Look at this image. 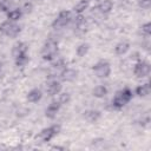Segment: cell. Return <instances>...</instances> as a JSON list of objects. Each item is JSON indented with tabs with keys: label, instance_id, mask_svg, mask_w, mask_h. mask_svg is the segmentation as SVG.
Returning <instances> with one entry per match:
<instances>
[{
	"label": "cell",
	"instance_id": "6da1fadb",
	"mask_svg": "<svg viewBox=\"0 0 151 151\" xmlns=\"http://www.w3.org/2000/svg\"><path fill=\"white\" fill-rule=\"evenodd\" d=\"M131 98H132V91L130 88L125 87V88H123L116 93V96L112 100V104L114 107L122 109L123 106H125L131 100Z\"/></svg>",
	"mask_w": 151,
	"mask_h": 151
},
{
	"label": "cell",
	"instance_id": "7a4b0ae2",
	"mask_svg": "<svg viewBox=\"0 0 151 151\" xmlns=\"http://www.w3.org/2000/svg\"><path fill=\"white\" fill-rule=\"evenodd\" d=\"M57 52H58V44H57V41L50 39L48 41L45 42V45H44V47L41 50V57H42L44 60H48L50 61V60L54 59Z\"/></svg>",
	"mask_w": 151,
	"mask_h": 151
},
{
	"label": "cell",
	"instance_id": "3957f363",
	"mask_svg": "<svg viewBox=\"0 0 151 151\" xmlns=\"http://www.w3.org/2000/svg\"><path fill=\"white\" fill-rule=\"evenodd\" d=\"M20 31H21L20 26L18 24H15L14 21H11V20L4 21L0 25V32L7 37H11V38H15L20 33Z\"/></svg>",
	"mask_w": 151,
	"mask_h": 151
},
{
	"label": "cell",
	"instance_id": "277c9868",
	"mask_svg": "<svg viewBox=\"0 0 151 151\" xmlns=\"http://www.w3.org/2000/svg\"><path fill=\"white\" fill-rule=\"evenodd\" d=\"M93 72L96 73L97 77L99 78H107L111 73V66H110V63L106 61V60H100L98 61L93 67H92Z\"/></svg>",
	"mask_w": 151,
	"mask_h": 151
},
{
	"label": "cell",
	"instance_id": "5b68a950",
	"mask_svg": "<svg viewBox=\"0 0 151 151\" xmlns=\"http://www.w3.org/2000/svg\"><path fill=\"white\" fill-rule=\"evenodd\" d=\"M60 131V126L59 125H52L48 126L46 129H42L41 132L39 133V138L41 142H50L54 136H57Z\"/></svg>",
	"mask_w": 151,
	"mask_h": 151
},
{
	"label": "cell",
	"instance_id": "8992f818",
	"mask_svg": "<svg viewBox=\"0 0 151 151\" xmlns=\"http://www.w3.org/2000/svg\"><path fill=\"white\" fill-rule=\"evenodd\" d=\"M70 20H71V13L68 11H61L52 22V26L54 28H61L65 27L70 22Z\"/></svg>",
	"mask_w": 151,
	"mask_h": 151
},
{
	"label": "cell",
	"instance_id": "52a82bcc",
	"mask_svg": "<svg viewBox=\"0 0 151 151\" xmlns=\"http://www.w3.org/2000/svg\"><path fill=\"white\" fill-rule=\"evenodd\" d=\"M133 73L137 78H144L150 73V65L146 61H138L133 67Z\"/></svg>",
	"mask_w": 151,
	"mask_h": 151
},
{
	"label": "cell",
	"instance_id": "ba28073f",
	"mask_svg": "<svg viewBox=\"0 0 151 151\" xmlns=\"http://www.w3.org/2000/svg\"><path fill=\"white\" fill-rule=\"evenodd\" d=\"M60 106H61V104H60L59 101H52V103L46 107V110H45V114H46V117L53 119V118L57 116V113H58Z\"/></svg>",
	"mask_w": 151,
	"mask_h": 151
},
{
	"label": "cell",
	"instance_id": "9c48e42d",
	"mask_svg": "<svg viewBox=\"0 0 151 151\" xmlns=\"http://www.w3.org/2000/svg\"><path fill=\"white\" fill-rule=\"evenodd\" d=\"M60 91H61V84H60L59 81H57V80L50 81V83L47 84V86H46V92H47V94H50V96H55V94H58Z\"/></svg>",
	"mask_w": 151,
	"mask_h": 151
},
{
	"label": "cell",
	"instance_id": "30bf717a",
	"mask_svg": "<svg viewBox=\"0 0 151 151\" xmlns=\"http://www.w3.org/2000/svg\"><path fill=\"white\" fill-rule=\"evenodd\" d=\"M27 48H28V46L25 42H18L13 46L12 54H13L14 58H17L19 55H22V54H27Z\"/></svg>",
	"mask_w": 151,
	"mask_h": 151
},
{
	"label": "cell",
	"instance_id": "8fae6325",
	"mask_svg": "<svg viewBox=\"0 0 151 151\" xmlns=\"http://www.w3.org/2000/svg\"><path fill=\"white\" fill-rule=\"evenodd\" d=\"M77 76H78V72L76 70H73V68H66L61 73V79L64 81H73V80H76Z\"/></svg>",
	"mask_w": 151,
	"mask_h": 151
},
{
	"label": "cell",
	"instance_id": "7c38bea8",
	"mask_svg": "<svg viewBox=\"0 0 151 151\" xmlns=\"http://www.w3.org/2000/svg\"><path fill=\"white\" fill-rule=\"evenodd\" d=\"M42 97V93L39 88H33L27 93V100L29 103H38Z\"/></svg>",
	"mask_w": 151,
	"mask_h": 151
},
{
	"label": "cell",
	"instance_id": "4fadbf2b",
	"mask_svg": "<svg viewBox=\"0 0 151 151\" xmlns=\"http://www.w3.org/2000/svg\"><path fill=\"white\" fill-rule=\"evenodd\" d=\"M84 118L88 123H94L100 118V112L96 111V110H87L84 112Z\"/></svg>",
	"mask_w": 151,
	"mask_h": 151
},
{
	"label": "cell",
	"instance_id": "5bb4252c",
	"mask_svg": "<svg viewBox=\"0 0 151 151\" xmlns=\"http://www.w3.org/2000/svg\"><path fill=\"white\" fill-rule=\"evenodd\" d=\"M129 48H130V44H129L127 41H120L119 44L116 45L114 52H116V54H118V55H123V54H125V53L129 51Z\"/></svg>",
	"mask_w": 151,
	"mask_h": 151
},
{
	"label": "cell",
	"instance_id": "9a60e30c",
	"mask_svg": "<svg viewBox=\"0 0 151 151\" xmlns=\"http://www.w3.org/2000/svg\"><path fill=\"white\" fill-rule=\"evenodd\" d=\"M149 93H150V84L149 83H145L143 85H139L136 88V94L138 97H146Z\"/></svg>",
	"mask_w": 151,
	"mask_h": 151
},
{
	"label": "cell",
	"instance_id": "2e32d148",
	"mask_svg": "<svg viewBox=\"0 0 151 151\" xmlns=\"http://www.w3.org/2000/svg\"><path fill=\"white\" fill-rule=\"evenodd\" d=\"M92 94L97 98H104L106 94H107V88L104 86V85H98L93 88L92 91Z\"/></svg>",
	"mask_w": 151,
	"mask_h": 151
},
{
	"label": "cell",
	"instance_id": "e0dca14e",
	"mask_svg": "<svg viewBox=\"0 0 151 151\" xmlns=\"http://www.w3.org/2000/svg\"><path fill=\"white\" fill-rule=\"evenodd\" d=\"M112 7H113V2L111 0H103L99 4V6H98V8H99V11L101 13H109V12H111Z\"/></svg>",
	"mask_w": 151,
	"mask_h": 151
},
{
	"label": "cell",
	"instance_id": "ac0fdd59",
	"mask_svg": "<svg viewBox=\"0 0 151 151\" xmlns=\"http://www.w3.org/2000/svg\"><path fill=\"white\" fill-rule=\"evenodd\" d=\"M21 15H22V11L19 9V8L12 9V11H9V12L7 13V18H8L11 21H17V20H19V19L21 18Z\"/></svg>",
	"mask_w": 151,
	"mask_h": 151
},
{
	"label": "cell",
	"instance_id": "d6986e66",
	"mask_svg": "<svg viewBox=\"0 0 151 151\" xmlns=\"http://www.w3.org/2000/svg\"><path fill=\"white\" fill-rule=\"evenodd\" d=\"M88 7V0H80L74 7H73V9H74V12L76 13H78V14H81L86 8Z\"/></svg>",
	"mask_w": 151,
	"mask_h": 151
},
{
	"label": "cell",
	"instance_id": "ffe728a7",
	"mask_svg": "<svg viewBox=\"0 0 151 151\" xmlns=\"http://www.w3.org/2000/svg\"><path fill=\"white\" fill-rule=\"evenodd\" d=\"M88 48H90V45L86 44V42H83V44H80V45L77 47L76 53H77L78 57H84V55L88 52Z\"/></svg>",
	"mask_w": 151,
	"mask_h": 151
},
{
	"label": "cell",
	"instance_id": "44dd1931",
	"mask_svg": "<svg viewBox=\"0 0 151 151\" xmlns=\"http://www.w3.org/2000/svg\"><path fill=\"white\" fill-rule=\"evenodd\" d=\"M14 59H15V65H17V66H24V65L27 64V61H28L27 54L19 55V57H17V58H14Z\"/></svg>",
	"mask_w": 151,
	"mask_h": 151
},
{
	"label": "cell",
	"instance_id": "7402d4cb",
	"mask_svg": "<svg viewBox=\"0 0 151 151\" xmlns=\"http://www.w3.org/2000/svg\"><path fill=\"white\" fill-rule=\"evenodd\" d=\"M70 99H71V97H70V94L68 93H63V94H60L59 96V103L60 104H67L68 101H70Z\"/></svg>",
	"mask_w": 151,
	"mask_h": 151
},
{
	"label": "cell",
	"instance_id": "603a6c76",
	"mask_svg": "<svg viewBox=\"0 0 151 151\" xmlns=\"http://www.w3.org/2000/svg\"><path fill=\"white\" fill-rule=\"evenodd\" d=\"M142 32L145 35H150L151 34V22H146L142 26Z\"/></svg>",
	"mask_w": 151,
	"mask_h": 151
},
{
	"label": "cell",
	"instance_id": "cb8c5ba5",
	"mask_svg": "<svg viewBox=\"0 0 151 151\" xmlns=\"http://www.w3.org/2000/svg\"><path fill=\"white\" fill-rule=\"evenodd\" d=\"M139 6L143 9H149L151 7V0H140L139 1Z\"/></svg>",
	"mask_w": 151,
	"mask_h": 151
},
{
	"label": "cell",
	"instance_id": "d4e9b609",
	"mask_svg": "<svg viewBox=\"0 0 151 151\" xmlns=\"http://www.w3.org/2000/svg\"><path fill=\"white\" fill-rule=\"evenodd\" d=\"M9 8V4L6 0H1L0 1V11L1 12H7Z\"/></svg>",
	"mask_w": 151,
	"mask_h": 151
},
{
	"label": "cell",
	"instance_id": "484cf974",
	"mask_svg": "<svg viewBox=\"0 0 151 151\" xmlns=\"http://www.w3.org/2000/svg\"><path fill=\"white\" fill-rule=\"evenodd\" d=\"M85 24V18L81 15V14H79L77 18H76V25L78 26V27H80V26H83Z\"/></svg>",
	"mask_w": 151,
	"mask_h": 151
}]
</instances>
